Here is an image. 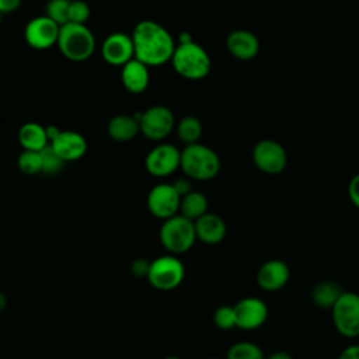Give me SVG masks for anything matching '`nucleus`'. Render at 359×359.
Segmentation results:
<instances>
[{"label": "nucleus", "instance_id": "nucleus-15", "mask_svg": "<svg viewBox=\"0 0 359 359\" xmlns=\"http://www.w3.org/2000/svg\"><path fill=\"white\" fill-rule=\"evenodd\" d=\"M49 146L65 163L76 161L81 158L87 151L86 137L76 130L59 129L56 136L49 142Z\"/></svg>", "mask_w": 359, "mask_h": 359}, {"label": "nucleus", "instance_id": "nucleus-24", "mask_svg": "<svg viewBox=\"0 0 359 359\" xmlns=\"http://www.w3.org/2000/svg\"><path fill=\"white\" fill-rule=\"evenodd\" d=\"M202 122L194 116V115H188L184 116L178 123H177V135L178 139L185 144H194L198 143V140L202 136Z\"/></svg>", "mask_w": 359, "mask_h": 359}, {"label": "nucleus", "instance_id": "nucleus-23", "mask_svg": "<svg viewBox=\"0 0 359 359\" xmlns=\"http://www.w3.org/2000/svg\"><path fill=\"white\" fill-rule=\"evenodd\" d=\"M205 213H208V199L202 192L191 191L181 198L180 215L195 222Z\"/></svg>", "mask_w": 359, "mask_h": 359}, {"label": "nucleus", "instance_id": "nucleus-12", "mask_svg": "<svg viewBox=\"0 0 359 359\" xmlns=\"http://www.w3.org/2000/svg\"><path fill=\"white\" fill-rule=\"evenodd\" d=\"M181 164V151L171 143H160L153 147L146 158L144 167L153 177H167L172 174Z\"/></svg>", "mask_w": 359, "mask_h": 359}, {"label": "nucleus", "instance_id": "nucleus-31", "mask_svg": "<svg viewBox=\"0 0 359 359\" xmlns=\"http://www.w3.org/2000/svg\"><path fill=\"white\" fill-rule=\"evenodd\" d=\"M149 268H150V261L144 258H136L130 265V272L136 278H147Z\"/></svg>", "mask_w": 359, "mask_h": 359}, {"label": "nucleus", "instance_id": "nucleus-4", "mask_svg": "<svg viewBox=\"0 0 359 359\" xmlns=\"http://www.w3.org/2000/svg\"><path fill=\"white\" fill-rule=\"evenodd\" d=\"M57 48L72 62L87 60L95 49V38L87 25L67 22L60 27Z\"/></svg>", "mask_w": 359, "mask_h": 359}, {"label": "nucleus", "instance_id": "nucleus-8", "mask_svg": "<svg viewBox=\"0 0 359 359\" xmlns=\"http://www.w3.org/2000/svg\"><path fill=\"white\" fill-rule=\"evenodd\" d=\"M137 119L140 132L150 140L165 139L175 126V116L165 105H153L140 114Z\"/></svg>", "mask_w": 359, "mask_h": 359}, {"label": "nucleus", "instance_id": "nucleus-19", "mask_svg": "<svg viewBox=\"0 0 359 359\" xmlns=\"http://www.w3.org/2000/svg\"><path fill=\"white\" fill-rule=\"evenodd\" d=\"M121 80L129 93L140 94L147 88L150 83L149 66L139 62L137 59H132L125 66H122Z\"/></svg>", "mask_w": 359, "mask_h": 359}, {"label": "nucleus", "instance_id": "nucleus-37", "mask_svg": "<svg viewBox=\"0 0 359 359\" xmlns=\"http://www.w3.org/2000/svg\"><path fill=\"white\" fill-rule=\"evenodd\" d=\"M7 306V297L3 292H0V311Z\"/></svg>", "mask_w": 359, "mask_h": 359}, {"label": "nucleus", "instance_id": "nucleus-20", "mask_svg": "<svg viewBox=\"0 0 359 359\" xmlns=\"http://www.w3.org/2000/svg\"><path fill=\"white\" fill-rule=\"evenodd\" d=\"M107 132H108V136L115 142H119V143L130 142L140 132L139 119L126 114L115 115L109 119L107 125Z\"/></svg>", "mask_w": 359, "mask_h": 359}, {"label": "nucleus", "instance_id": "nucleus-2", "mask_svg": "<svg viewBox=\"0 0 359 359\" xmlns=\"http://www.w3.org/2000/svg\"><path fill=\"white\" fill-rule=\"evenodd\" d=\"M180 168L188 178L196 181H209L215 178L220 171V158L217 153L198 143L188 144L181 150Z\"/></svg>", "mask_w": 359, "mask_h": 359}, {"label": "nucleus", "instance_id": "nucleus-5", "mask_svg": "<svg viewBox=\"0 0 359 359\" xmlns=\"http://www.w3.org/2000/svg\"><path fill=\"white\" fill-rule=\"evenodd\" d=\"M158 237L160 243L170 254H184L189 251L196 241L195 223L182 215H175L163 220Z\"/></svg>", "mask_w": 359, "mask_h": 359}, {"label": "nucleus", "instance_id": "nucleus-40", "mask_svg": "<svg viewBox=\"0 0 359 359\" xmlns=\"http://www.w3.org/2000/svg\"><path fill=\"white\" fill-rule=\"evenodd\" d=\"M208 359H220V358H208Z\"/></svg>", "mask_w": 359, "mask_h": 359}, {"label": "nucleus", "instance_id": "nucleus-36", "mask_svg": "<svg viewBox=\"0 0 359 359\" xmlns=\"http://www.w3.org/2000/svg\"><path fill=\"white\" fill-rule=\"evenodd\" d=\"M265 359H293V356L286 351H275L271 355L265 356Z\"/></svg>", "mask_w": 359, "mask_h": 359}, {"label": "nucleus", "instance_id": "nucleus-17", "mask_svg": "<svg viewBox=\"0 0 359 359\" xmlns=\"http://www.w3.org/2000/svg\"><path fill=\"white\" fill-rule=\"evenodd\" d=\"M227 50L238 60H251L259 52V39L247 29H234L226 39Z\"/></svg>", "mask_w": 359, "mask_h": 359}, {"label": "nucleus", "instance_id": "nucleus-18", "mask_svg": "<svg viewBox=\"0 0 359 359\" xmlns=\"http://www.w3.org/2000/svg\"><path fill=\"white\" fill-rule=\"evenodd\" d=\"M195 231H196V240L202 241L203 244L215 245L224 240L227 227L224 220L216 215V213H205L195 222Z\"/></svg>", "mask_w": 359, "mask_h": 359}, {"label": "nucleus", "instance_id": "nucleus-16", "mask_svg": "<svg viewBox=\"0 0 359 359\" xmlns=\"http://www.w3.org/2000/svg\"><path fill=\"white\" fill-rule=\"evenodd\" d=\"M290 279V268L282 259H268L257 271V285L265 292L280 290Z\"/></svg>", "mask_w": 359, "mask_h": 359}, {"label": "nucleus", "instance_id": "nucleus-25", "mask_svg": "<svg viewBox=\"0 0 359 359\" xmlns=\"http://www.w3.org/2000/svg\"><path fill=\"white\" fill-rule=\"evenodd\" d=\"M226 359H265V355L261 346L255 342L240 341L229 348Z\"/></svg>", "mask_w": 359, "mask_h": 359}, {"label": "nucleus", "instance_id": "nucleus-39", "mask_svg": "<svg viewBox=\"0 0 359 359\" xmlns=\"http://www.w3.org/2000/svg\"><path fill=\"white\" fill-rule=\"evenodd\" d=\"M1 15H3V14H1V13H0V24H1Z\"/></svg>", "mask_w": 359, "mask_h": 359}, {"label": "nucleus", "instance_id": "nucleus-32", "mask_svg": "<svg viewBox=\"0 0 359 359\" xmlns=\"http://www.w3.org/2000/svg\"><path fill=\"white\" fill-rule=\"evenodd\" d=\"M348 196L353 206L359 209V174L353 175L348 184Z\"/></svg>", "mask_w": 359, "mask_h": 359}, {"label": "nucleus", "instance_id": "nucleus-1", "mask_svg": "<svg viewBox=\"0 0 359 359\" xmlns=\"http://www.w3.org/2000/svg\"><path fill=\"white\" fill-rule=\"evenodd\" d=\"M130 36L133 41L135 59L139 62L149 67L171 62L175 50L174 38L161 24L143 20L135 25Z\"/></svg>", "mask_w": 359, "mask_h": 359}, {"label": "nucleus", "instance_id": "nucleus-29", "mask_svg": "<svg viewBox=\"0 0 359 359\" xmlns=\"http://www.w3.org/2000/svg\"><path fill=\"white\" fill-rule=\"evenodd\" d=\"M41 157H42V172L57 174L63 168L65 161L55 153V150L50 146H46L41 151Z\"/></svg>", "mask_w": 359, "mask_h": 359}, {"label": "nucleus", "instance_id": "nucleus-11", "mask_svg": "<svg viewBox=\"0 0 359 359\" xmlns=\"http://www.w3.org/2000/svg\"><path fill=\"white\" fill-rule=\"evenodd\" d=\"M236 325L244 331H254L261 328L269 316V309L266 303L259 297H244L238 300L234 306Z\"/></svg>", "mask_w": 359, "mask_h": 359}, {"label": "nucleus", "instance_id": "nucleus-13", "mask_svg": "<svg viewBox=\"0 0 359 359\" xmlns=\"http://www.w3.org/2000/svg\"><path fill=\"white\" fill-rule=\"evenodd\" d=\"M59 32L60 25H57L49 17L41 15L28 21L24 29V39L31 48L45 50L53 45H57Z\"/></svg>", "mask_w": 359, "mask_h": 359}, {"label": "nucleus", "instance_id": "nucleus-34", "mask_svg": "<svg viewBox=\"0 0 359 359\" xmlns=\"http://www.w3.org/2000/svg\"><path fill=\"white\" fill-rule=\"evenodd\" d=\"M22 0H0V13L8 14L15 11L21 6Z\"/></svg>", "mask_w": 359, "mask_h": 359}, {"label": "nucleus", "instance_id": "nucleus-10", "mask_svg": "<svg viewBox=\"0 0 359 359\" xmlns=\"http://www.w3.org/2000/svg\"><path fill=\"white\" fill-rule=\"evenodd\" d=\"M181 195L172 184H157L147 195L146 205L149 212L161 220H167L180 212Z\"/></svg>", "mask_w": 359, "mask_h": 359}, {"label": "nucleus", "instance_id": "nucleus-3", "mask_svg": "<svg viewBox=\"0 0 359 359\" xmlns=\"http://www.w3.org/2000/svg\"><path fill=\"white\" fill-rule=\"evenodd\" d=\"M174 70L187 80L205 79L210 72V56L196 42H180L171 57Z\"/></svg>", "mask_w": 359, "mask_h": 359}, {"label": "nucleus", "instance_id": "nucleus-9", "mask_svg": "<svg viewBox=\"0 0 359 359\" xmlns=\"http://www.w3.org/2000/svg\"><path fill=\"white\" fill-rule=\"evenodd\" d=\"M254 165L268 175L280 174L287 164L285 147L273 139H262L252 149Z\"/></svg>", "mask_w": 359, "mask_h": 359}, {"label": "nucleus", "instance_id": "nucleus-27", "mask_svg": "<svg viewBox=\"0 0 359 359\" xmlns=\"http://www.w3.org/2000/svg\"><path fill=\"white\" fill-rule=\"evenodd\" d=\"M72 0H49L46 4V17L55 21L57 25L69 22V7Z\"/></svg>", "mask_w": 359, "mask_h": 359}, {"label": "nucleus", "instance_id": "nucleus-21", "mask_svg": "<svg viewBox=\"0 0 359 359\" xmlns=\"http://www.w3.org/2000/svg\"><path fill=\"white\" fill-rule=\"evenodd\" d=\"M18 142L24 150L42 151L49 146L46 128L38 122H27L18 129Z\"/></svg>", "mask_w": 359, "mask_h": 359}, {"label": "nucleus", "instance_id": "nucleus-22", "mask_svg": "<svg viewBox=\"0 0 359 359\" xmlns=\"http://www.w3.org/2000/svg\"><path fill=\"white\" fill-rule=\"evenodd\" d=\"M342 293L344 290L338 283L332 280H321L313 286L310 297L314 306L331 310Z\"/></svg>", "mask_w": 359, "mask_h": 359}, {"label": "nucleus", "instance_id": "nucleus-14", "mask_svg": "<svg viewBox=\"0 0 359 359\" xmlns=\"http://www.w3.org/2000/svg\"><path fill=\"white\" fill-rule=\"evenodd\" d=\"M101 56L111 66H125L135 59L132 36L125 32H114L108 35L101 45Z\"/></svg>", "mask_w": 359, "mask_h": 359}, {"label": "nucleus", "instance_id": "nucleus-38", "mask_svg": "<svg viewBox=\"0 0 359 359\" xmlns=\"http://www.w3.org/2000/svg\"><path fill=\"white\" fill-rule=\"evenodd\" d=\"M163 359H181L178 356H167V358H163Z\"/></svg>", "mask_w": 359, "mask_h": 359}, {"label": "nucleus", "instance_id": "nucleus-26", "mask_svg": "<svg viewBox=\"0 0 359 359\" xmlns=\"http://www.w3.org/2000/svg\"><path fill=\"white\" fill-rule=\"evenodd\" d=\"M17 167L25 175H35L38 172H42L41 151H31V150L21 151L17 158Z\"/></svg>", "mask_w": 359, "mask_h": 359}, {"label": "nucleus", "instance_id": "nucleus-28", "mask_svg": "<svg viewBox=\"0 0 359 359\" xmlns=\"http://www.w3.org/2000/svg\"><path fill=\"white\" fill-rule=\"evenodd\" d=\"M213 323L219 330L229 331L237 328L236 325V314L233 306H220L213 313Z\"/></svg>", "mask_w": 359, "mask_h": 359}, {"label": "nucleus", "instance_id": "nucleus-6", "mask_svg": "<svg viewBox=\"0 0 359 359\" xmlns=\"http://www.w3.org/2000/svg\"><path fill=\"white\" fill-rule=\"evenodd\" d=\"M185 276V266L172 254L160 255L150 262L147 282L157 290H172L178 287Z\"/></svg>", "mask_w": 359, "mask_h": 359}, {"label": "nucleus", "instance_id": "nucleus-30", "mask_svg": "<svg viewBox=\"0 0 359 359\" xmlns=\"http://www.w3.org/2000/svg\"><path fill=\"white\" fill-rule=\"evenodd\" d=\"M91 14L88 4L83 0H72L69 7V22L86 25Z\"/></svg>", "mask_w": 359, "mask_h": 359}, {"label": "nucleus", "instance_id": "nucleus-35", "mask_svg": "<svg viewBox=\"0 0 359 359\" xmlns=\"http://www.w3.org/2000/svg\"><path fill=\"white\" fill-rule=\"evenodd\" d=\"M174 188L178 191V194L181 195V198L184 195H187L188 192H191V187H189V182L185 181V180H177L174 184Z\"/></svg>", "mask_w": 359, "mask_h": 359}, {"label": "nucleus", "instance_id": "nucleus-7", "mask_svg": "<svg viewBox=\"0 0 359 359\" xmlns=\"http://www.w3.org/2000/svg\"><path fill=\"white\" fill-rule=\"evenodd\" d=\"M331 318L337 332L345 338L359 337V294L345 292L331 309Z\"/></svg>", "mask_w": 359, "mask_h": 359}, {"label": "nucleus", "instance_id": "nucleus-33", "mask_svg": "<svg viewBox=\"0 0 359 359\" xmlns=\"http://www.w3.org/2000/svg\"><path fill=\"white\" fill-rule=\"evenodd\" d=\"M338 359H359V344H351L348 346H345Z\"/></svg>", "mask_w": 359, "mask_h": 359}]
</instances>
